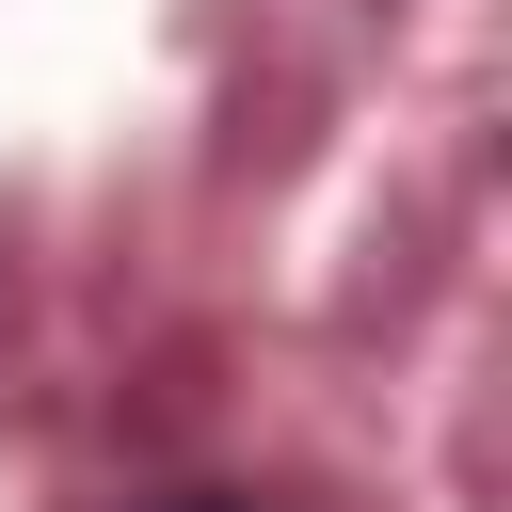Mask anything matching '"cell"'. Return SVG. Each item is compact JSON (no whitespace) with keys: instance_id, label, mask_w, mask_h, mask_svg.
Returning <instances> with one entry per match:
<instances>
[{"instance_id":"obj_1","label":"cell","mask_w":512,"mask_h":512,"mask_svg":"<svg viewBox=\"0 0 512 512\" xmlns=\"http://www.w3.org/2000/svg\"><path fill=\"white\" fill-rule=\"evenodd\" d=\"M176 512H224V496H176Z\"/></svg>"}]
</instances>
